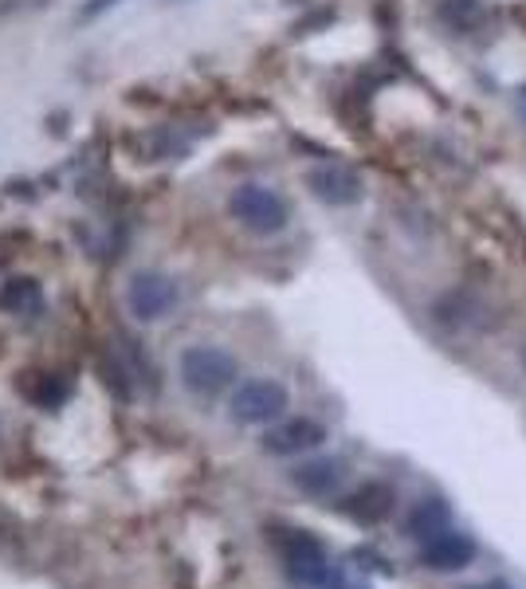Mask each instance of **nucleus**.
Wrapping results in <instances>:
<instances>
[{
  "label": "nucleus",
  "mask_w": 526,
  "mask_h": 589,
  "mask_svg": "<svg viewBox=\"0 0 526 589\" xmlns=\"http://www.w3.org/2000/svg\"><path fill=\"white\" fill-rule=\"evenodd\" d=\"M39 307H44V291H39V283L28 280V275H12V280L0 287V310H4V315L28 318V315H36Z\"/></svg>",
  "instance_id": "nucleus-12"
},
{
  "label": "nucleus",
  "mask_w": 526,
  "mask_h": 589,
  "mask_svg": "<svg viewBox=\"0 0 526 589\" xmlns=\"http://www.w3.org/2000/svg\"><path fill=\"white\" fill-rule=\"evenodd\" d=\"M178 370L185 389L197 393V397H217V393L232 389V382L240 377V362L225 347H188L181 354Z\"/></svg>",
  "instance_id": "nucleus-3"
},
{
  "label": "nucleus",
  "mask_w": 526,
  "mask_h": 589,
  "mask_svg": "<svg viewBox=\"0 0 526 589\" xmlns=\"http://www.w3.org/2000/svg\"><path fill=\"white\" fill-rule=\"evenodd\" d=\"M178 283L161 272H138L126 287V310L138 322H158L161 315H170L178 307Z\"/></svg>",
  "instance_id": "nucleus-5"
},
{
  "label": "nucleus",
  "mask_w": 526,
  "mask_h": 589,
  "mask_svg": "<svg viewBox=\"0 0 526 589\" xmlns=\"http://www.w3.org/2000/svg\"><path fill=\"white\" fill-rule=\"evenodd\" d=\"M523 362H526V354H523Z\"/></svg>",
  "instance_id": "nucleus-18"
},
{
  "label": "nucleus",
  "mask_w": 526,
  "mask_h": 589,
  "mask_svg": "<svg viewBox=\"0 0 526 589\" xmlns=\"http://www.w3.org/2000/svg\"><path fill=\"white\" fill-rule=\"evenodd\" d=\"M287 405H291L287 385L275 382V377H252V382H240L232 389L228 412L240 424H272L287 412Z\"/></svg>",
  "instance_id": "nucleus-4"
},
{
  "label": "nucleus",
  "mask_w": 526,
  "mask_h": 589,
  "mask_svg": "<svg viewBox=\"0 0 526 589\" xmlns=\"http://www.w3.org/2000/svg\"><path fill=\"white\" fill-rule=\"evenodd\" d=\"M20 393L36 409H59L67 401V385L56 374H20Z\"/></svg>",
  "instance_id": "nucleus-13"
},
{
  "label": "nucleus",
  "mask_w": 526,
  "mask_h": 589,
  "mask_svg": "<svg viewBox=\"0 0 526 589\" xmlns=\"http://www.w3.org/2000/svg\"><path fill=\"white\" fill-rule=\"evenodd\" d=\"M228 213L240 228L255 236H275L287 228L291 213H287V201L275 193L272 185H260V181H248V185L232 189L228 196Z\"/></svg>",
  "instance_id": "nucleus-2"
},
{
  "label": "nucleus",
  "mask_w": 526,
  "mask_h": 589,
  "mask_svg": "<svg viewBox=\"0 0 526 589\" xmlns=\"http://www.w3.org/2000/svg\"><path fill=\"white\" fill-rule=\"evenodd\" d=\"M327 440V429L310 417H291V421H279L263 432V452L272 456H302V452H315Z\"/></svg>",
  "instance_id": "nucleus-8"
},
{
  "label": "nucleus",
  "mask_w": 526,
  "mask_h": 589,
  "mask_svg": "<svg viewBox=\"0 0 526 589\" xmlns=\"http://www.w3.org/2000/svg\"><path fill=\"white\" fill-rule=\"evenodd\" d=\"M267 539H272L275 554L283 558V570L295 586H310V589H330L334 586V566L327 558V546L315 539L302 526H267Z\"/></svg>",
  "instance_id": "nucleus-1"
},
{
  "label": "nucleus",
  "mask_w": 526,
  "mask_h": 589,
  "mask_svg": "<svg viewBox=\"0 0 526 589\" xmlns=\"http://www.w3.org/2000/svg\"><path fill=\"white\" fill-rule=\"evenodd\" d=\"M342 479H346V464H342V460H330V456L302 460V464H295L291 468V484L310 499L334 496V491L342 487Z\"/></svg>",
  "instance_id": "nucleus-10"
},
{
  "label": "nucleus",
  "mask_w": 526,
  "mask_h": 589,
  "mask_svg": "<svg viewBox=\"0 0 526 589\" xmlns=\"http://www.w3.org/2000/svg\"><path fill=\"white\" fill-rule=\"evenodd\" d=\"M52 4V0H0V16H24V12H36Z\"/></svg>",
  "instance_id": "nucleus-15"
},
{
  "label": "nucleus",
  "mask_w": 526,
  "mask_h": 589,
  "mask_svg": "<svg viewBox=\"0 0 526 589\" xmlns=\"http://www.w3.org/2000/svg\"><path fill=\"white\" fill-rule=\"evenodd\" d=\"M123 0H83V9H79V24H91V20H99L103 12L118 9Z\"/></svg>",
  "instance_id": "nucleus-14"
},
{
  "label": "nucleus",
  "mask_w": 526,
  "mask_h": 589,
  "mask_svg": "<svg viewBox=\"0 0 526 589\" xmlns=\"http://www.w3.org/2000/svg\"><path fill=\"white\" fill-rule=\"evenodd\" d=\"M451 523V507L444 503V499H421V503L409 511V519H404V534L413 539V543H428V539H436L441 531H448Z\"/></svg>",
  "instance_id": "nucleus-11"
},
{
  "label": "nucleus",
  "mask_w": 526,
  "mask_h": 589,
  "mask_svg": "<svg viewBox=\"0 0 526 589\" xmlns=\"http://www.w3.org/2000/svg\"><path fill=\"white\" fill-rule=\"evenodd\" d=\"M330 589H354V586H346L342 578H334V586H330Z\"/></svg>",
  "instance_id": "nucleus-16"
},
{
  "label": "nucleus",
  "mask_w": 526,
  "mask_h": 589,
  "mask_svg": "<svg viewBox=\"0 0 526 589\" xmlns=\"http://www.w3.org/2000/svg\"><path fill=\"white\" fill-rule=\"evenodd\" d=\"M476 554H480V543L471 539V534L464 531H441L436 539H428V543H421V554H416V562H421L424 570L433 574H460L468 570L471 562H476Z\"/></svg>",
  "instance_id": "nucleus-6"
},
{
  "label": "nucleus",
  "mask_w": 526,
  "mask_h": 589,
  "mask_svg": "<svg viewBox=\"0 0 526 589\" xmlns=\"http://www.w3.org/2000/svg\"><path fill=\"white\" fill-rule=\"evenodd\" d=\"M397 507V491L389 484H362L357 491H350L346 499H339V511L346 514V519H354L357 526H377L386 523L389 514H393Z\"/></svg>",
  "instance_id": "nucleus-9"
},
{
  "label": "nucleus",
  "mask_w": 526,
  "mask_h": 589,
  "mask_svg": "<svg viewBox=\"0 0 526 589\" xmlns=\"http://www.w3.org/2000/svg\"><path fill=\"white\" fill-rule=\"evenodd\" d=\"M476 589H507V586H499V581H495V586H476Z\"/></svg>",
  "instance_id": "nucleus-17"
},
{
  "label": "nucleus",
  "mask_w": 526,
  "mask_h": 589,
  "mask_svg": "<svg viewBox=\"0 0 526 589\" xmlns=\"http://www.w3.org/2000/svg\"><path fill=\"white\" fill-rule=\"evenodd\" d=\"M307 189L319 196L322 205H334V208L357 205L362 193H366L362 178L350 166H342V161H322V166L307 169Z\"/></svg>",
  "instance_id": "nucleus-7"
}]
</instances>
